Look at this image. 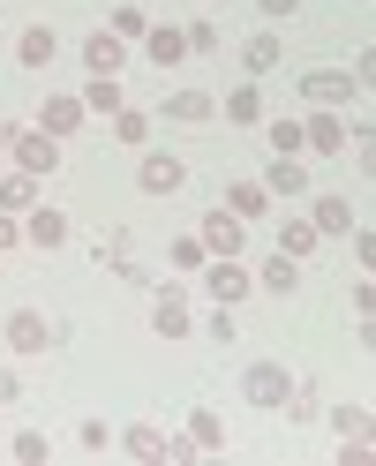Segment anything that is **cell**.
I'll use <instances>...</instances> for the list:
<instances>
[{"instance_id": "7c38bea8", "label": "cell", "mask_w": 376, "mask_h": 466, "mask_svg": "<svg viewBox=\"0 0 376 466\" xmlns=\"http://www.w3.org/2000/svg\"><path fill=\"white\" fill-rule=\"evenodd\" d=\"M76 121H83V98H46L38 106V128L46 136H76Z\"/></svg>"}, {"instance_id": "4316f807", "label": "cell", "mask_w": 376, "mask_h": 466, "mask_svg": "<svg viewBox=\"0 0 376 466\" xmlns=\"http://www.w3.org/2000/svg\"><path fill=\"white\" fill-rule=\"evenodd\" d=\"M226 113H234V121H256V113H264V98H256V83H241V91L226 98Z\"/></svg>"}, {"instance_id": "f1b7e54d", "label": "cell", "mask_w": 376, "mask_h": 466, "mask_svg": "<svg viewBox=\"0 0 376 466\" xmlns=\"http://www.w3.org/2000/svg\"><path fill=\"white\" fill-rule=\"evenodd\" d=\"M331 429H339V436H369V414H361V406H339Z\"/></svg>"}, {"instance_id": "5b68a950", "label": "cell", "mask_w": 376, "mask_h": 466, "mask_svg": "<svg viewBox=\"0 0 376 466\" xmlns=\"http://www.w3.org/2000/svg\"><path fill=\"white\" fill-rule=\"evenodd\" d=\"M121 61H128V53H121L113 31H91V38H83V68H91V76H121Z\"/></svg>"}, {"instance_id": "9a60e30c", "label": "cell", "mask_w": 376, "mask_h": 466, "mask_svg": "<svg viewBox=\"0 0 376 466\" xmlns=\"http://www.w3.org/2000/svg\"><path fill=\"white\" fill-rule=\"evenodd\" d=\"M151 324H158L166 339H181V331H188V301H181V294H158V301H151Z\"/></svg>"}, {"instance_id": "44dd1931", "label": "cell", "mask_w": 376, "mask_h": 466, "mask_svg": "<svg viewBox=\"0 0 376 466\" xmlns=\"http://www.w3.org/2000/svg\"><path fill=\"white\" fill-rule=\"evenodd\" d=\"M309 248H316V226H309V218H286V226H279V256H294V264H301Z\"/></svg>"}, {"instance_id": "7402d4cb", "label": "cell", "mask_w": 376, "mask_h": 466, "mask_svg": "<svg viewBox=\"0 0 376 466\" xmlns=\"http://www.w3.org/2000/svg\"><path fill=\"white\" fill-rule=\"evenodd\" d=\"M309 226H316V233H346V226H354V211H346V196H324Z\"/></svg>"}, {"instance_id": "5bb4252c", "label": "cell", "mask_w": 376, "mask_h": 466, "mask_svg": "<svg viewBox=\"0 0 376 466\" xmlns=\"http://www.w3.org/2000/svg\"><path fill=\"white\" fill-rule=\"evenodd\" d=\"M23 241H38V248H61V241H68V218H61V211H31Z\"/></svg>"}, {"instance_id": "8992f818", "label": "cell", "mask_w": 376, "mask_h": 466, "mask_svg": "<svg viewBox=\"0 0 376 466\" xmlns=\"http://www.w3.org/2000/svg\"><path fill=\"white\" fill-rule=\"evenodd\" d=\"M8 151L23 158V173H53V166H61V143H53V136H23V128H15Z\"/></svg>"}, {"instance_id": "ffe728a7", "label": "cell", "mask_w": 376, "mask_h": 466, "mask_svg": "<svg viewBox=\"0 0 376 466\" xmlns=\"http://www.w3.org/2000/svg\"><path fill=\"white\" fill-rule=\"evenodd\" d=\"M143 46H151V61H158V68H173V61L188 53V38L173 31V23H166V31H143Z\"/></svg>"}, {"instance_id": "4fadbf2b", "label": "cell", "mask_w": 376, "mask_h": 466, "mask_svg": "<svg viewBox=\"0 0 376 466\" xmlns=\"http://www.w3.org/2000/svg\"><path fill=\"white\" fill-rule=\"evenodd\" d=\"M249 286H256V279H249V271L234 264V256H226V264H211V294H218V309H226V301H241Z\"/></svg>"}, {"instance_id": "d6a6232c", "label": "cell", "mask_w": 376, "mask_h": 466, "mask_svg": "<svg viewBox=\"0 0 376 466\" xmlns=\"http://www.w3.org/2000/svg\"><path fill=\"white\" fill-rule=\"evenodd\" d=\"M15 241H23V233L8 226V211H0V248H15Z\"/></svg>"}, {"instance_id": "1f68e13d", "label": "cell", "mask_w": 376, "mask_h": 466, "mask_svg": "<svg viewBox=\"0 0 376 466\" xmlns=\"http://www.w3.org/2000/svg\"><path fill=\"white\" fill-rule=\"evenodd\" d=\"M256 8H264L271 23H294V15H301V0H256Z\"/></svg>"}, {"instance_id": "603a6c76", "label": "cell", "mask_w": 376, "mask_h": 466, "mask_svg": "<svg viewBox=\"0 0 376 466\" xmlns=\"http://www.w3.org/2000/svg\"><path fill=\"white\" fill-rule=\"evenodd\" d=\"M264 143H271V158H294V151H301V121H286V113H279Z\"/></svg>"}, {"instance_id": "d4e9b609", "label": "cell", "mask_w": 376, "mask_h": 466, "mask_svg": "<svg viewBox=\"0 0 376 466\" xmlns=\"http://www.w3.org/2000/svg\"><path fill=\"white\" fill-rule=\"evenodd\" d=\"M226 196H234V218H256V211H264V181H234V188H226Z\"/></svg>"}, {"instance_id": "9c48e42d", "label": "cell", "mask_w": 376, "mask_h": 466, "mask_svg": "<svg viewBox=\"0 0 376 466\" xmlns=\"http://www.w3.org/2000/svg\"><path fill=\"white\" fill-rule=\"evenodd\" d=\"M264 196H309L301 158H271V166H264Z\"/></svg>"}, {"instance_id": "6da1fadb", "label": "cell", "mask_w": 376, "mask_h": 466, "mask_svg": "<svg viewBox=\"0 0 376 466\" xmlns=\"http://www.w3.org/2000/svg\"><path fill=\"white\" fill-rule=\"evenodd\" d=\"M53 339H61V331H53L38 309H15V316H8V346H15V354H46Z\"/></svg>"}, {"instance_id": "83f0119b", "label": "cell", "mask_w": 376, "mask_h": 466, "mask_svg": "<svg viewBox=\"0 0 376 466\" xmlns=\"http://www.w3.org/2000/svg\"><path fill=\"white\" fill-rule=\"evenodd\" d=\"M143 128H151L143 113H121V121H113V143H128V151H136V143H143Z\"/></svg>"}, {"instance_id": "52a82bcc", "label": "cell", "mask_w": 376, "mask_h": 466, "mask_svg": "<svg viewBox=\"0 0 376 466\" xmlns=\"http://www.w3.org/2000/svg\"><path fill=\"white\" fill-rule=\"evenodd\" d=\"M136 188H143V196H173V188H181V158H158V151H151V158L136 166Z\"/></svg>"}, {"instance_id": "ba28073f", "label": "cell", "mask_w": 376, "mask_h": 466, "mask_svg": "<svg viewBox=\"0 0 376 466\" xmlns=\"http://www.w3.org/2000/svg\"><path fill=\"white\" fill-rule=\"evenodd\" d=\"M361 76H339V68H316V76H301V91L316 98V106H346V91H354Z\"/></svg>"}, {"instance_id": "30bf717a", "label": "cell", "mask_w": 376, "mask_h": 466, "mask_svg": "<svg viewBox=\"0 0 376 466\" xmlns=\"http://www.w3.org/2000/svg\"><path fill=\"white\" fill-rule=\"evenodd\" d=\"M188 451H226V421L211 414V406H196V414H188Z\"/></svg>"}, {"instance_id": "3957f363", "label": "cell", "mask_w": 376, "mask_h": 466, "mask_svg": "<svg viewBox=\"0 0 376 466\" xmlns=\"http://www.w3.org/2000/svg\"><path fill=\"white\" fill-rule=\"evenodd\" d=\"M301 143H316V151H324V158H339V151H346V143H361V128H354V136H346V121H339V113L324 106V113H316V121L301 128Z\"/></svg>"}, {"instance_id": "277c9868", "label": "cell", "mask_w": 376, "mask_h": 466, "mask_svg": "<svg viewBox=\"0 0 376 466\" xmlns=\"http://www.w3.org/2000/svg\"><path fill=\"white\" fill-rule=\"evenodd\" d=\"M196 241H204V256H241V218L234 211H211Z\"/></svg>"}, {"instance_id": "8fae6325", "label": "cell", "mask_w": 376, "mask_h": 466, "mask_svg": "<svg viewBox=\"0 0 376 466\" xmlns=\"http://www.w3.org/2000/svg\"><path fill=\"white\" fill-rule=\"evenodd\" d=\"M53 53H61V38H53L46 23H38V31H23V38H15V61H23V68H53Z\"/></svg>"}, {"instance_id": "ac0fdd59", "label": "cell", "mask_w": 376, "mask_h": 466, "mask_svg": "<svg viewBox=\"0 0 376 466\" xmlns=\"http://www.w3.org/2000/svg\"><path fill=\"white\" fill-rule=\"evenodd\" d=\"M166 113H173V121H211L218 106H211V91H173V98H166Z\"/></svg>"}, {"instance_id": "2e32d148", "label": "cell", "mask_w": 376, "mask_h": 466, "mask_svg": "<svg viewBox=\"0 0 376 466\" xmlns=\"http://www.w3.org/2000/svg\"><path fill=\"white\" fill-rule=\"evenodd\" d=\"M31 203H38V173H15V181H0V211H31Z\"/></svg>"}, {"instance_id": "f546056e", "label": "cell", "mask_w": 376, "mask_h": 466, "mask_svg": "<svg viewBox=\"0 0 376 466\" xmlns=\"http://www.w3.org/2000/svg\"><path fill=\"white\" fill-rule=\"evenodd\" d=\"M181 38H188V53H218V31H211V23H188Z\"/></svg>"}, {"instance_id": "7a4b0ae2", "label": "cell", "mask_w": 376, "mask_h": 466, "mask_svg": "<svg viewBox=\"0 0 376 466\" xmlns=\"http://www.w3.org/2000/svg\"><path fill=\"white\" fill-rule=\"evenodd\" d=\"M241 391H249V406H286V391H294V376H286L279 361H256Z\"/></svg>"}, {"instance_id": "d6986e66", "label": "cell", "mask_w": 376, "mask_h": 466, "mask_svg": "<svg viewBox=\"0 0 376 466\" xmlns=\"http://www.w3.org/2000/svg\"><path fill=\"white\" fill-rule=\"evenodd\" d=\"M256 286H271V294H294V286H301V264H294V256H271V264L256 271Z\"/></svg>"}, {"instance_id": "4dcf8cb0", "label": "cell", "mask_w": 376, "mask_h": 466, "mask_svg": "<svg viewBox=\"0 0 376 466\" xmlns=\"http://www.w3.org/2000/svg\"><path fill=\"white\" fill-rule=\"evenodd\" d=\"M76 436H83V451H106V444H113V429H106V421H83Z\"/></svg>"}, {"instance_id": "484cf974", "label": "cell", "mask_w": 376, "mask_h": 466, "mask_svg": "<svg viewBox=\"0 0 376 466\" xmlns=\"http://www.w3.org/2000/svg\"><path fill=\"white\" fill-rule=\"evenodd\" d=\"M143 31H151V15H143V8H113V38H143Z\"/></svg>"}, {"instance_id": "cb8c5ba5", "label": "cell", "mask_w": 376, "mask_h": 466, "mask_svg": "<svg viewBox=\"0 0 376 466\" xmlns=\"http://www.w3.org/2000/svg\"><path fill=\"white\" fill-rule=\"evenodd\" d=\"M279 53H286V46H279V31L249 38V68H256V76H271V68H279Z\"/></svg>"}, {"instance_id": "e0dca14e", "label": "cell", "mask_w": 376, "mask_h": 466, "mask_svg": "<svg viewBox=\"0 0 376 466\" xmlns=\"http://www.w3.org/2000/svg\"><path fill=\"white\" fill-rule=\"evenodd\" d=\"M83 106L91 113H121V76H91L83 83Z\"/></svg>"}]
</instances>
